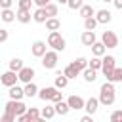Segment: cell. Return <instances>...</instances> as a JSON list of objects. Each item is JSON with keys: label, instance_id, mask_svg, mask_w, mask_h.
I'll use <instances>...</instances> for the list:
<instances>
[{"label": "cell", "instance_id": "obj_33", "mask_svg": "<svg viewBox=\"0 0 122 122\" xmlns=\"http://www.w3.org/2000/svg\"><path fill=\"white\" fill-rule=\"evenodd\" d=\"M72 63H74L80 71H84V69L88 67V59H86V57H78V59H76V61H72Z\"/></svg>", "mask_w": 122, "mask_h": 122}, {"label": "cell", "instance_id": "obj_19", "mask_svg": "<svg viewBox=\"0 0 122 122\" xmlns=\"http://www.w3.org/2000/svg\"><path fill=\"white\" fill-rule=\"evenodd\" d=\"M90 48H92V53H93V55H97V57H103V55L107 53V48H105V44H103V42H97V40H95Z\"/></svg>", "mask_w": 122, "mask_h": 122}, {"label": "cell", "instance_id": "obj_10", "mask_svg": "<svg viewBox=\"0 0 122 122\" xmlns=\"http://www.w3.org/2000/svg\"><path fill=\"white\" fill-rule=\"evenodd\" d=\"M67 103H69V107H71V111H82L84 109V99L80 97V95H69V99H67Z\"/></svg>", "mask_w": 122, "mask_h": 122}, {"label": "cell", "instance_id": "obj_39", "mask_svg": "<svg viewBox=\"0 0 122 122\" xmlns=\"http://www.w3.org/2000/svg\"><path fill=\"white\" fill-rule=\"evenodd\" d=\"M8 36H10V34H8V30H6V29H0V44H2V42H6V40H8Z\"/></svg>", "mask_w": 122, "mask_h": 122}, {"label": "cell", "instance_id": "obj_32", "mask_svg": "<svg viewBox=\"0 0 122 122\" xmlns=\"http://www.w3.org/2000/svg\"><path fill=\"white\" fill-rule=\"evenodd\" d=\"M88 67H92V69L99 71V69H101V57L93 55V57H92V61H88Z\"/></svg>", "mask_w": 122, "mask_h": 122}, {"label": "cell", "instance_id": "obj_26", "mask_svg": "<svg viewBox=\"0 0 122 122\" xmlns=\"http://www.w3.org/2000/svg\"><path fill=\"white\" fill-rule=\"evenodd\" d=\"M44 25H46L48 30H59V29H61V21H59L57 17H48V19L44 21Z\"/></svg>", "mask_w": 122, "mask_h": 122}, {"label": "cell", "instance_id": "obj_12", "mask_svg": "<svg viewBox=\"0 0 122 122\" xmlns=\"http://www.w3.org/2000/svg\"><path fill=\"white\" fill-rule=\"evenodd\" d=\"M15 19L19 21V23H23V25H27V23H30V19H32V13H30V10H17L15 11Z\"/></svg>", "mask_w": 122, "mask_h": 122}, {"label": "cell", "instance_id": "obj_4", "mask_svg": "<svg viewBox=\"0 0 122 122\" xmlns=\"http://www.w3.org/2000/svg\"><path fill=\"white\" fill-rule=\"evenodd\" d=\"M4 109H6V112H11V114L19 116V114H23V112L27 111V105H25L21 99H10Z\"/></svg>", "mask_w": 122, "mask_h": 122}, {"label": "cell", "instance_id": "obj_15", "mask_svg": "<svg viewBox=\"0 0 122 122\" xmlns=\"http://www.w3.org/2000/svg\"><path fill=\"white\" fill-rule=\"evenodd\" d=\"M55 90H57L55 86H46V88L38 90V93H36V95H38L42 101H50V99H51V95L55 93Z\"/></svg>", "mask_w": 122, "mask_h": 122}, {"label": "cell", "instance_id": "obj_9", "mask_svg": "<svg viewBox=\"0 0 122 122\" xmlns=\"http://www.w3.org/2000/svg\"><path fill=\"white\" fill-rule=\"evenodd\" d=\"M46 51H48V46H46L44 40H36V42H32V46H30V53H32L34 57H42Z\"/></svg>", "mask_w": 122, "mask_h": 122}, {"label": "cell", "instance_id": "obj_41", "mask_svg": "<svg viewBox=\"0 0 122 122\" xmlns=\"http://www.w3.org/2000/svg\"><path fill=\"white\" fill-rule=\"evenodd\" d=\"M32 2L36 4V8H44V6H46V4H50L51 0H32Z\"/></svg>", "mask_w": 122, "mask_h": 122}, {"label": "cell", "instance_id": "obj_25", "mask_svg": "<svg viewBox=\"0 0 122 122\" xmlns=\"http://www.w3.org/2000/svg\"><path fill=\"white\" fill-rule=\"evenodd\" d=\"M46 19H48V13H46L44 8H36V10L32 11V21H36V23H44Z\"/></svg>", "mask_w": 122, "mask_h": 122}, {"label": "cell", "instance_id": "obj_37", "mask_svg": "<svg viewBox=\"0 0 122 122\" xmlns=\"http://www.w3.org/2000/svg\"><path fill=\"white\" fill-rule=\"evenodd\" d=\"M30 4H32V0H17V6L21 10H30Z\"/></svg>", "mask_w": 122, "mask_h": 122}, {"label": "cell", "instance_id": "obj_44", "mask_svg": "<svg viewBox=\"0 0 122 122\" xmlns=\"http://www.w3.org/2000/svg\"><path fill=\"white\" fill-rule=\"evenodd\" d=\"M57 4H65L67 6V0H57Z\"/></svg>", "mask_w": 122, "mask_h": 122}, {"label": "cell", "instance_id": "obj_14", "mask_svg": "<svg viewBox=\"0 0 122 122\" xmlns=\"http://www.w3.org/2000/svg\"><path fill=\"white\" fill-rule=\"evenodd\" d=\"M8 95H10V99H23V97H25V92H23L21 86L13 84V86L8 88Z\"/></svg>", "mask_w": 122, "mask_h": 122}, {"label": "cell", "instance_id": "obj_6", "mask_svg": "<svg viewBox=\"0 0 122 122\" xmlns=\"http://www.w3.org/2000/svg\"><path fill=\"white\" fill-rule=\"evenodd\" d=\"M101 42L105 44V48L112 50V48L118 46V36H116V32H112V30H105V32L101 34Z\"/></svg>", "mask_w": 122, "mask_h": 122}, {"label": "cell", "instance_id": "obj_30", "mask_svg": "<svg viewBox=\"0 0 122 122\" xmlns=\"http://www.w3.org/2000/svg\"><path fill=\"white\" fill-rule=\"evenodd\" d=\"M44 10H46V13H48V17H55V15H57V11H59V8H57V4H53V2H50V4H46V6H44Z\"/></svg>", "mask_w": 122, "mask_h": 122}, {"label": "cell", "instance_id": "obj_23", "mask_svg": "<svg viewBox=\"0 0 122 122\" xmlns=\"http://www.w3.org/2000/svg\"><path fill=\"white\" fill-rule=\"evenodd\" d=\"M80 74H82V78H84L86 82H95V78H97V71L92 69V67H86Z\"/></svg>", "mask_w": 122, "mask_h": 122}, {"label": "cell", "instance_id": "obj_28", "mask_svg": "<svg viewBox=\"0 0 122 122\" xmlns=\"http://www.w3.org/2000/svg\"><path fill=\"white\" fill-rule=\"evenodd\" d=\"M109 82H112V84H114V82H122V67H114V69H112Z\"/></svg>", "mask_w": 122, "mask_h": 122}, {"label": "cell", "instance_id": "obj_7", "mask_svg": "<svg viewBox=\"0 0 122 122\" xmlns=\"http://www.w3.org/2000/svg\"><path fill=\"white\" fill-rule=\"evenodd\" d=\"M17 80H19V78H17V72H15V71H10V69H8L4 74H0V84L6 86V88L17 84Z\"/></svg>", "mask_w": 122, "mask_h": 122}, {"label": "cell", "instance_id": "obj_11", "mask_svg": "<svg viewBox=\"0 0 122 122\" xmlns=\"http://www.w3.org/2000/svg\"><path fill=\"white\" fill-rule=\"evenodd\" d=\"M93 17H95L97 23H101V25H107V23L112 21V13H111L109 10H99V11H95Z\"/></svg>", "mask_w": 122, "mask_h": 122}, {"label": "cell", "instance_id": "obj_45", "mask_svg": "<svg viewBox=\"0 0 122 122\" xmlns=\"http://www.w3.org/2000/svg\"><path fill=\"white\" fill-rule=\"evenodd\" d=\"M101 2H112V0H101Z\"/></svg>", "mask_w": 122, "mask_h": 122}, {"label": "cell", "instance_id": "obj_18", "mask_svg": "<svg viewBox=\"0 0 122 122\" xmlns=\"http://www.w3.org/2000/svg\"><path fill=\"white\" fill-rule=\"evenodd\" d=\"M95 40H97V38H95V32H93V30H84L82 36H80V42H82L84 46H92Z\"/></svg>", "mask_w": 122, "mask_h": 122}, {"label": "cell", "instance_id": "obj_20", "mask_svg": "<svg viewBox=\"0 0 122 122\" xmlns=\"http://www.w3.org/2000/svg\"><path fill=\"white\" fill-rule=\"evenodd\" d=\"M23 92H25V97H36V93H38V86L30 80V82H27V84L23 86Z\"/></svg>", "mask_w": 122, "mask_h": 122}, {"label": "cell", "instance_id": "obj_36", "mask_svg": "<svg viewBox=\"0 0 122 122\" xmlns=\"http://www.w3.org/2000/svg\"><path fill=\"white\" fill-rule=\"evenodd\" d=\"M0 120H2V122H15V114H11V112H4V114L0 116Z\"/></svg>", "mask_w": 122, "mask_h": 122}, {"label": "cell", "instance_id": "obj_22", "mask_svg": "<svg viewBox=\"0 0 122 122\" xmlns=\"http://www.w3.org/2000/svg\"><path fill=\"white\" fill-rule=\"evenodd\" d=\"M0 19H2L4 23H11V21H15V11H13L11 8H4V10L0 11Z\"/></svg>", "mask_w": 122, "mask_h": 122}, {"label": "cell", "instance_id": "obj_43", "mask_svg": "<svg viewBox=\"0 0 122 122\" xmlns=\"http://www.w3.org/2000/svg\"><path fill=\"white\" fill-rule=\"evenodd\" d=\"M112 4H114L116 10H122V0H112Z\"/></svg>", "mask_w": 122, "mask_h": 122}, {"label": "cell", "instance_id": "obj_2", "mask_svg": "<svg viewBox=\"0 0 122 122\" xmlns=\"http://www.w3.org/2000/svg\"><path fill=\"white\" fill-rule=\"evenodd\" d=\"M46 44H48L51 50H55V51H63V50L67 48V42H65V38L61 36V32H59V30H50Z\"/></svg>", "mask_w": 122, "mask_h": 122}, {"label": "cell", "instance_id": "obj_17", "mask_svg": "<svg viewBox=\"0 0 122 122\" xmlns=\"http://www.w3.org/2000/svg\"><path fill=\"white\" fill-rule=\"evenodd\" d=\"M53 109H55V114H61V116H65V114H69V111H71V107H69V103L67 101H57V103H53Z\"/></svg>", "mask_w": 122, "mask_h": 122}, {"label": "cell", "instance_id": "obj_35", "mask_svg": "<svg viewBox=\"0 0 122 122\" xmlns=\"http://www.w3.org/2000/svg\"><path fill=\"white\" fill-rule=\"evenodd\" d=\"M111 122H122V109L112 111V114H111Z\"/></svg>", "mask_w": 122, "mask_h": 122}, {"label": "cell", "instance_id": "obj_29", "mask_svg": "<svg viewBox=\"0 0 122 122\" xmlns=\"http://www.w3.org/2000/svg\"><path fill=\"white\" fill-rule=\"evenodd\" d=\"M97 25H99V23H97V19H95L93 15L84 19V29H86V30H95V27H97Z\"/></svg>", "mask_w": 122, "mask_h": 122}, {"label": "cell", "instance_id": "obj_21", "mask_svg": "<svg viewBox=\"0 0 122 122\" xmlns=\"http://www.w3.org/2000/svg\"><path fill=\"white\" fill-rule=\"evenodd\" d=\"M78 13H80L82 19H86V17L95 15V10H93V6H90V4H82V6L78 8Z\"/></svg>", "mask_w": 122, "mask_h": 122}, {"label": "cell", "instance_id": "obj_8", "mask_svg": "<svg viewBox=\"0 0 122 122\" xmlns=\"http://www.w3.org/2000/svg\"><path fill=\"white\" fill-rule=\"evenodd\" d=\"M34 74H36V72H34V69H32V67H25V65H23V67L17 71V78H19L23 84L30 82V80L34 78Z\"/></svg>", "mask_w": 122, "mask_h": 122}, {"label": "cell", "instance_id": "obj_40", "mask_svg": "<svg viewBox=\"0 0 122 122\" xmlns=\"http://www.w3.org/2000/svg\"><path fill=\"white\" fill-rule=\"evenodd\" d=\"M11 4H13V0H0V8L4 10V8H11Z\"/></svg>", "mask_w": 122, "mask_h": 122}, {"label": "cell", "instance_id": "obj_3", "mask_svg": "<svg viewBox=\"0 0 122 122\" xmlns=\"http://www.w3.org/2000/svg\"><path fill=\"white\" fill-rule=\"evenodd\" d=\"M40 59H42V67H44V69H48V71H51V69H55V67H57L59 51H55V50H48Z\"/></svg>", "mask_w": 122, "mask_h": 122}, {"label": "cell", "instance_id": "obj_42", "mask_svg": "<svg viewBox=\"0 0 122 122\" xmlns=\"http://www.w3.org/2000/svg\"><path fill=\"white\" fill-rule=\"evenodd\" d=\"M92 116H93V114H84V116L80 118V122H92Z\"/></svg>", "mask_w": 122, "mask_h": 122}, {"label": "cell", "instance_id": "obj_16", "mask_svg": "<svg viewBox=\"0 0 122 122\" xmlns=\"http://www.w3.org/2000/svg\"><path fill=\"white\" fill-rule=\"evenodd\" d=\"M80 72H82V71H80V69H78V67H76L74 63H69V65L65 67V71H63V74H65V76H67L69 80H71V78H76V76H78Z\"/></svg>", "mask_w": 122, "mask_h": 122}, {"label": "cell", "instance_id": "obj_27", "mask_svg": "<svg viewBox=\"0 0 122 122\" xmlns=\"http://www.w3.org/2000/svg\"><path fill=\"white\" fill-rule=\"evenodd\" d=\"M40 116H42V120H51L55 116V109L53 107H44L40 111Z\"/></svg>", "mask_w": 122, "mask_h": 122}, {"label": "cell", "instance_id": "obj_5", "mask_svg": "<svg viewBox=\"0 0 122 122\" xmlns=\"http://www.w3.org/2000/svg\"><path fill=\"white\" fill-rule=\"evenodd\" d=\"M114 67H116L114 55H103V57H101V69H99V71H103V74H105L107 80L111 78V72H112Z\"/></svg>", "mask_w": 122, "mask_h": 122}, {"label": "cell", "instance_id": "obj_24", "mask_svg": "<svg viewBox=\"0 0 122 122\" xmlns=\"http://www.w3.org/2000/svg\"><path fill=\"white\" fill-rule=\"evenodd\" d=\"M67 84H69V78H67L63 72H57V74H55V80H53V86H55L57 90H63V88H67Z\"/></svg>", "mask_w": 122, "mask_h": 122}, {"label": "cell", "instance_id": "obj_13", "mask_svg": "<svg viewBox=\"0 0 122 122\" xmlns=\"http://www.w3.org/2000/svg\"><path fill=\"white\" fill-rule=\"evenodd\" d=\"M84 109H86L88 114H95L97 109H99V99H97V97H90V99H86Z\"/></svg>", "mask_w": 122, "mask_h": 122}, {"label": "cell", "instance_id": "obj_34", "mask_svg": "<svg viewBox=\"0 0 122 122\" xmlns=\"http://www.w3.org/2000/svg\"><path fill=\"white\" fill-rule=\"evenodd\" d=\"M82 4H84V0H67V6H69L71 10H78Z\"/></svg>", "mask_w": 122, "mask_h": 122}, {"label": "cell", "instance_id": "obj_31", "mask_svg": "<svg viewBox=\"0 0 122 122\" xmlns=\"http://www.w3.org/2000/svg\"><path fill=\"white\" fill-rule=\"evenodd\" d=\"M8 67H10V71H15V72H17V71L23 67V59H19V57H13V59L10 61V65H8Z\"/></svg>", "mask_w": 122, "mask_h": 122}, {"label": "cell", "instance_id": "obj_1", "mask_svg": "<svg viewBox=\"0 0 122 122\" xmlns=\"http://www.w3.org/2000/svg\"><path fill=\"white\" fill-rule=\"evenodd\" d=\"M99 105H105V107H111L112 103H114V99H116V90H114V86H112V82H105V84H101V88H99Z\"/></svg>", "mask_w": 122, "mask_h": 122}, {"label": "cell", "instance_id": "obj_38", "mask_svg": "<svg viewBox=\"0 0 122 122\" xmlns=\"http://www.w3.org/2000/svg\"><path fill=\"white\" fill-rule=\"evenodd\" d=\"M61 99H63V93H61L59 90H55V93L51 95V99H50V101H53V103H57V101H61Z\"/></svg>", "mask_w": 122, "mask_h": 122}]
</instances>
